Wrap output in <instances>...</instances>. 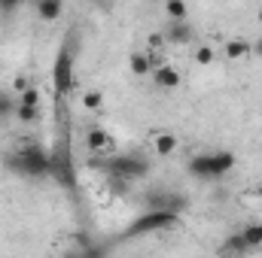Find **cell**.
<instances>
[{
  "mask_svg": "<svg viewBox=\"0 0 262 258\" xmlns=\"http://www.w3.org/2000/svg\"><path fill=\"white\" fill-rule=\"evenodd\" d=\"M6 167L21 176H46L52 170V155L37 140H21L18 149L6 158Z\"/></svg>",
  "mask_w": 262,
  "mask_h": 258,
  "instance_id": "cell-1",
  "label": "cell"
},
{
  "mask_svg": "<svg viewBox=\"0 0 262 258\" xmlns=\"http://www.w3.org/2000/svg\"><path fill=\"white\" fill-rule=\"evenodd\" d=\"M213 58H216V52H213L210 46H201V49H195V61H198V64H213Z\"/></svg>",
  "mask_w": 262,
  "mask_h": 258,
  "instance_id": "cell-21",
  "label": "cell"
},
{
  "mask_svg": "<svg viewBox=\"0 0 262 258\" xmlns=\"http://www.w3.org/2000/svg\"><path fill=\"white\" fill-rule=\"evenodd\" d=\"M73 40L76 34H70L58 55H55V67H52V79H55V97H67L70 88H73V61H76V49H73Z\"/></svg>",
  "mask_w": 262,
  "mask_h": 258,
  "instance_id": "cell-3",
  "label": "cell"
},
{
  "mask_svg": "<svg viewBox=\"0 0 262 258\" xmlns=\"http://www.w3.org/2000/svg\"><path fill=\"white\" fill-rule=\"evenodd\" d=\"M85 146L92 149V152H98V155H113V137L107 134L104 128H92L85 134Z\"/></svg>",
  "mask_w": 262,
  "mask_h": 258,
  "instance_id": "cell-6",
  "label": "cell"
},
{
  "mask_svg": "<svg viewBox=\"0 0 262 258\" xmlns=\"http://www.w3.org/2000/svg\"><path fill=\"white\" fill-rule=\"evenodd\" d=\"M253 55H259V58H262V37H259V40H253Z\"/></svg>",
  "mask_w": 262,
  "mask_h": 258,
  "instance_id": "cell-22",
  "label": "cell"
},
{
  "mask_svg": "<svg viewBox=\"0 0 262 258\" xmlns=\"http://www.w3.org/2000/svg\"><path fill=\"white\" fill-rule=\"evenodd\" d=\"M256 18H259V24H262V6H259V9H256Z\"/></svg>",
  "mask_w": 262,
  "mask_h": 258,
  "instance_id": "cell-23",
  "label": "cell"
},
{
  "mask_svg": "<svg viewBox=\"0 0 262 258\" xmlns=\"http://www.w3.org/2000/svg\"><path fill=\"white\" fill-rule=\"evenodd\" d=\"M180 222V213H174V210H146L140 219H134L128 225V231L125 234H149V231H162V228H174Z\"/></svg>",
  "mask_w": 262,
  "mask_h": 258,
  "instance_id": "cell-5",
  "label": "cell"
},
{
  "mask_svg": "<svg viewBox=\"0 0 262 258\" xmlns=\"http://www.w3.org/2000/svg\"><path fill=\"white\" fill-rule=\"evenodd\" d=\"M101 107H104V94H101V91H95V88H92V91H82V110H92V113H95V110H101Z\"/></svg>",
  "mask_w": 262,
  "mask_h": 258,
  "instance_id": "cell-16",
  "label": "cell"
},
{
  "mask_svg": "<svg viewBox=\"0 0 262 258\" xmlns=\"http://www.w3.org/2000/svg\"><path fill=\"white\" fill-rule=\"evenodd\" d=\"M165 12H168L171 21H186V18H189V6H186L183 0H168V3H165Z\"/></svg>",
  "mask_w": 262,
  "mask_h": 258,
  "instance_id": "cell-15",
  "label": "cell"
},
{
  "mask_svg": "<svg viewBox=\"0 0 262 258\" xmlns=\"http://www.w3.org/2000/svg\"><path fill=\"white\" fill-rule=\"evenodd\" d=\"M128 67H131L134 76H146V73H152V70L159 67V58H156L152 52H131Z\"/></svg>",
  "mask_w": 262,
  "mask_h": 258,
  "instance_id": "cell-8",
  "label": "cell"
},
{
  "mask_svg": "<svg viewBox=\"0 0 262 258\" xmlns=\"http://www.w3.org/2000/svg\"><path fill=\"white\" fill-rule=\"evenodd\" d=\"M34 9H37V15H40L43 21H58V18L64 15V3H61V0H40Z\"/></svg>",
  "mask_w": 262,
  "mask_h": 258,
  "instance_id": "cell-11",
  "label": "cell"
},
{
  "mask_svg": "<svg viewBox=\"0 0 262 258\" xmlns=\"http://www.w3.org/2000/svg\"><path fill=\"white\" fill-rule=\"evenodd\" d=\"M152 79H156V85L159 88H165V91H174V88H180V70L171 64H159L152 70Z\"/></svg>",
  "mask_w": 262,
  "mask_h": 258,
  "instance_id": "cell-7",
  "label": "cell"
},
{
  "mask_svg": "<svg viewBox=\"0 0 262 258\" xmlns=\"http://www.w3.org/2000/svg\"><path fill=\"white\" fill-rule=\"evenodd\" d=\"M107 246H101V243H89V240H82L79 243V249H76V258H107Z\"/></svg>",
  "mask_w": 262,
  "mask_h": 258,
  "instance_id": "cell-14",
  "label": "cell"
},
{
  "mask_svg": "<svg viewBox=\"0 0 262 258\" xmlns=\"http://www.w3.org/2000/svg\"><path fill=\"white\" fill-rule=\"evenodd\" d=\"M152 149H156V155H174L180 149V140L171 131H159V134H152Z\"/></svg>",
  "mask_w": 262,
  "mask_h": 258,
  "instance_id": "cell-9",
  "label": "cell"
},
{
  "mask_svg": "<svg viewBox=\"0 0 262 258\" xmlns=\"http://www.w3.org/2000/svg\"><path fill=\"white\" fill-rule=\"evenodd\" d=\"M15 119L21 125H34L40 119V110H34V107H15Z\"/></svg>",
  "mask_w": 262,
  "mask_h": 258,
  "instance_id": "cell-18",
  "label": "cell"
},
{
  "mask_svg": "<svg viewBox=\"0 0 262 258\" xmlns=\"http://www.w3.org/2000/svg\"><path fill=\"white\" fill-rule=\"evenodd\" d=\"M235 167V155L226 149H210V152H198L195 158H189V173L198 179H216L226 176Z\"/></svg>",
  "mask_w": 262,
  "mask_h": 258,
  "instance_id": "cell-2",
  "label": "cell"
},
{
  "mask_svg": "<svg viewBox=\"0 0 262 258\" xmlns=\"http://www.w3.org/2000/svg\"><path fill=\"white\" fill-rule=\"evenodd\" d=\"M226 55L232 58V61H238V58H247V55H253V43L250 40H241V37H235V40H229L226 46Z\"/></svg>",
  "mask_w": 262,
  "mask_h": 258,
  "instance_id": "cell-12",
  "label": "cell"
},
{
  "mask_svg": "<svg viewBox=\"0 0 262 258\" xmlns=\"http://www.w3.org/2000/svg\"><path fill=\"white\" fill-rule=\"evenodd\" d=\"M101 167L110 173V176H119V179H137L149 170V161L137 152H122V155H110L101 161Z\"/></svg>",
  "mask_w": 262,
  "mask_h": 258,
  "instance_id": "cell-4",
  "label": "cell"
},
{
  "mask_svg": "<svg viewBox=\"0 0 262 258\" xmlns=\"http://www.w3.org/2000/svg\"><path fill=\"white\" fill-rule=\"evenodd\" d=\"M192 28L186 21H168L165 24V40L168 43H192Z\"/></svg>",
  "mask_w": 262,
  "mask_h": 258,
  "instance_id": "cell-10",
  "label": "cell"
},
{
  "mask_svg": "<svg viewBox=\"0 0 262 258\" xmlns=\"http://www.w3.org/2000/svg\"><path fill=\"white\" fill-rule=\"evenodd\" d=\"M241 240H244L247 252H250V249H262V225L259 222L244 225V228H241Z\"/></svg>",
  "mask_w": 262,
  "mask_h": 258,
  "instance_id": "cell-13",
  "label": "cell"
},
{
  "mask_svg": "<svg viewBox=\"0 0 262 258\" xmlns=\"http://www.w3.org/2000/svg\"><path fill=\"white\" fill-rule=\"evenodd\" d=\"M15 97H18V107H34V110H40V91H37V85L28 88V91H21V94H15Z\"/></svg>",
  "mask_w": 262,
  "mask_h": 258,
  "instance_id": "cell-17",
  "label": "cell"
},
{
  "mask_svg": "<svg viewBox=\"0 0 262 258\" xmlns=\"http://www.w3.org/2000/svg\"><path fill=\"white\" fill-rule=\"evenodd\" d=\"M226 252H235V255H244V252H247V246H244V240H241V231L226 237Z\"/></svg>",
  "mask_w": 262,
  "mask_h": 258,
  "instance_id": "cell-19",
  "label": "cell"
},
{
  "mask_svg": "<svg viewBox=\"0 0 262 258\" xmlns=\"http://www.w3.org/2000/svg\"><path fill=\"white\" fill-rule=\"evenodd\" d=\"M15 100H12V94L9 91H0V119H9L12 113H15Z\"/></svg>",
  "mask_w": 262,
  "mask_h": 258,
  "instance_id": "cell-20",
  "label": "cell"
}]
</instances>
